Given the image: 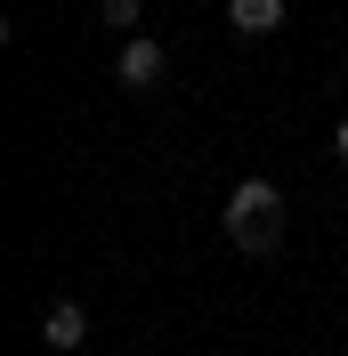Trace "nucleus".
<instances>
[{
	"label": "nucleus",
	"mask_w": 348,
	"mask_h": 356,
	"mask_svg": "<svg viewBox=\"0 0 348 356\" xmlns=\"http://www.w3.org/2000/svg\"><path fill=\"white\" fill-rule=\"evenodd\" d=\"M332 154H340V162H348V113H340V130H332Z\"/></svg>",
	"instance_id": "423d86ee"
},
{
	"label": "nucleus",
	"mask_w": 348,
	"mask_h": 356,
	"mask_svg": "<svg viewBox=\"0 0 348 356\" xmlns=\"http://www.w3.org/2000/svg\"><path fill=\"white\" fill-rule=\"evenodd\" d=\"M106 24H113V33H130V24H138V0H106Z\"/></svg>",
	"instance_id": "39448f33"
},
{
	"label": "nucleus",
	"mask_w": 348,
	"mask_h": 356,
	"mask_svg": "<svg viewBox=\"0 0 348 356\" xmlns=\"http://www.w3.org/2000/svg\"><path fill=\"white\" fill-rule=\"evenodd\" d=\"M227 24H235L243 41H260V33L283 24V0H227Z\"/></svg>",
	"instance_id": "20e7f679"
},
{
	"label": "nucleus",
	"mask_w": 348,
	"mask_h": 356,
	"mask_svg": "<svg viewBox=\"0 0 348 356\" xmlns=\"http://www.w3.org/2000/svg\"><path fill=\"white\" fill-rule=\"evenodd\" d=\"M41 356H49V348H41Z\"/></svg>",
	"instance_id": "0eeeda50"
},
{
	"label": "nucleus",
	"mask_w": 348,
	"mask_h": 356,
	"mask_svg": "<svg viewBox=\"0 0 348 356\" xmlns=\"http://www.w3.org/2000/svg\"><path fill=\"white\" fill-rule=\"evenodd\" d=\"M276 235H283L276 178H243L235 195H227V243H235V251H276Z\"/></svg>",
	"instance_id": "f257e3e1"
},
{
	"label": "nucleus",
	"mask_w": 348,
	"mask_h": 356,
	"mask_svg": "<svg viewBox=\"0 0 348 356\" xmlns=\"http://www.w3.org/2000/svg\"><path fill=\"white\" fill-rule=\"evenodd\" d=\"M81 340H89V308L81 300H49L41 308V348L65 356V348H81Z\"/></svg>",
	"instance_id": "f03ea898"
},
{
	"label": "nucleus",
	"mask_w": 348,
	"mask_h": 356,
	"mask_svg": "<svg viewBox=\"0 0 348 356\" xmlns=\"http://www.w3.org/2000/svg\"><path fill=\"white\" fill-rule=\"evenodd\" d=\"M162 73H171L162 41H130V49H122V65H113V81H122V89H162Z\"/></svg>",
	"instance_id": "7ed1b4c3"
}]
</instances>
